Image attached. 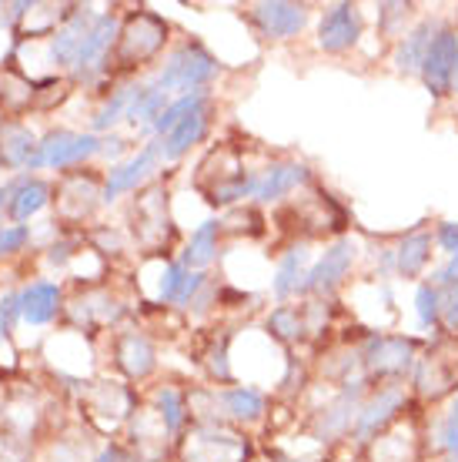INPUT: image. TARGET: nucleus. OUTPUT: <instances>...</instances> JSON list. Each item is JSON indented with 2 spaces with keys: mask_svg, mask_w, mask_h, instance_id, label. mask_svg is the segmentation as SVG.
<instances>
[{
  "mask_svg": "<svg viewBox=\"0 0 458 462\" xmlns=\"http://www.w3.org/2000/svg\"><path fill=\"white\" fill-rule=\"evenodd\" d=\"M188 275V268L181 262H171V265L160 268V282H158V301L160 305H174L178 291H181V282Z\"/></svg>",
  "mask_w": 458,
  "mask_h": 462,
  "instance_id": "c756f323",
  "label": "nucleus"
},
{
  "mask_svg": "<svg viewBox=\"0 0 458 462\" xmlns=\"http://www.w3.org/2000/svg\"><path fill=\"white\" fill-rule=\"evenodd\" d=\"M134 94H138V84H124V88H117V91L101 105V111L94 115V121H91L94 131H111L114 125L127 121L131 105H134Z\"/></svg>",
  "mask_w": 458,
  "mask_h": 462,
  "instance_id": "bb28decb",
  "label": "nucleus"
},
{
  "mask_svg": "<svg viewBox=\"0 0 458 462\" xmlns=\"http://www.w3.org/2000/svg\"><path fill=\"white\" fill-rule=\"evenodd\" d=\"M418 338L408 336H368L365 348H362V369H365V382H401L405 372L415 369L418 362Z\"/></svg>",
  "mask_w": 458,
  "mask_h": 462,
  "instance_id": "f03ea898",
  "label": "nucleus"
},
{
  "mask_svg": "<svg viewBox=\"0 0 458 462\" xmlns=\"http://www.w3.org/2000/svg\"><path fill=\"white\" fill-rule=\"evenodd\" d=\"M362 37V11L355 4H332L321 14L318 23V47L325 54H342L352 51Z\"/></svg>",
  "mask_w": 458,
  "mask_h": 462,
  "instance_id": "9b49d317",
  "label": "nucleus"
},
{
  "mask_svg": "<svg viewBox=\"0 0 458 462\" xmlns=\"http://www.w3.org/2000/svg\"><path fill=\"white\" fill-rule=\"evenodd\" d=\"M205 105H211V97H207L205 91H197V94H181V97H174L171 105L164 107V115L151 125V134L154 138H164V134H171L174 127L181 125L184 117L188 115H195L197 107H205Z\"/></svg>",
  "mask_w": 458,
  "mask_h": 462,
  "instance_id": "a878e982",
  "label": "nucleus"
},
{
  "mask_svg": "<svg viewBox=\"0 0 458 462\" xmlns=\"http://www.w3.org/2000/svg\"><path fill=\"white\" fill-rule=\"evenodd\" d=\"M37 144L41 138L31 134V127L23 125H4L0 127V164L4 168H14V171H21V168H31L37 154Z\"/></svg>",
  "mask_w": 458,
  "mask_h": 462,
  "instance_id": "412c9836",
  "label": "nucleus"
},
{
  "mask_svg": "<svg viewBox=\"0 0 458 462\" xmlns=\"http://www.w3.org/2000/svg\"><path fill=\"white\" fill-rule=\"evenodd\" d=\"M405 405H408V395H405V389H401V382L381 385L379 393L371 395V399H365L362 409H358L352 439H355L358 446H371L391 422H398L401 412H405Z\"/></svg>",
  "mask_w": 458,
  "mask_h": 462,
  "instance_id": "39448f33",
  "label": "nucleus"
},
{
  "mask_svg": "<svg viewBox=\"0 0 458 462\" xmlns=\"http://www.w3.org/2000/svg\"><path fill=\"white\" fill-rule=\"evenodd\" d=\"M11 191H14V185H0V211L7 208V201H11Z\"/></svg>",
  "mask_w": 458,
  "mask_h": 462,
  "instance_id": "4c0bfd02",
  "label": "nucleus"
},
{
  "mask_svg": "<svg viewBox=\"0 0 458 462\" xmlns=\"http://www.w3.org/2000/svg\"><path fill=\"white\" fill-rule=\"evenodd\" d=\"M104 141L94 131H50L47 138H41L37 154L27 171H41V168H74L84 164L87 158L101 154Z\"/></svg>",
  "mask_w": 458,
  "mask_h": 462,
  "instance_id": "20e7f679",
  "label": "nucleus"
},
{
  "mask_svg": "<svg viewBox=\"0 0 458 462\" xmlns=\"http://www.w3.org/2000/svg\"><path fill=\"white\" fill-rule=\"evenodd\" d=\"M215 74H218L215 54L197 41H184L181 47H174L168 54V60L160 64L158 78L151 84L164 94H197L205 91V84L215 81Z\"/></svg>",
  "mask_w": 458,
  "mask_h": 462,
  "instance_id": "f257e3e1",
  "label": "nucleus"
},
{
  "mask_svg": "<svg viewBox=\"0 0 458 462\" xmlns=\"http://www.w3.org/2000/svg\"><path fill=\"white\" fill-rule=\"evenodd\" d=\"M164 44H168V21L151 11H138L131 14L124 21V27H121L114 54L124 68H134V64L141 68V64L158 58L160 51H164Z\"/></svg>",
  "mask_w": 458,
  "mask_h": 462,
  "instance_id": "7ed1b4c3",
  "label": "nucleus"
},
{
  "mask_svg": "<svg viewBox=\"0 0 458 462\" xmlns=\"http://www.w3.org/2000/svg\"><path fill=\"white\" fill-rule=\"evenodd\" d=\"M221 405L231 419L238 422H254L261 419L264 412V395L254 389V385H234V389H224L221 393Z\"/></svg>",
  "mask_w": 458,
  "mask_h": 462,
  "instance_id": "393cba45",
  "label": "nucleus"
},
{
  "mask_svg": "<svg viewBox=\"0 0 458 462\" xmlns=\"http://www.w3.org/2000/svg\"><path fill=\"white\" fill-rule=\"evenodd\" d=\"M31 242V228L27 225H0V258L23 252V245Z\"/></svg>",
  "mask_w": 458,
  "mask_h": 462,
  "instance_id": "7c9ffc66",
  "label": "nucleus"
},
{
  "mask_svg": "<svg viewBox=\"0 0 458 462\" xmlns=\"http://www.w3.org/2000/svg\"><path fill=\"white\" fill-rule=\"evenodd\" d=\"M21 301V319L27 325H47L54 322L60 312V285L58 282H31L17 291Z\"/></svg>",
  "mask_w": 458,
  "mask_h": 462,
  "instance_id": "2eb2a0df",
  "label": "nucleus"
},
{
  "mask_svg": "<svg viewBox=\"0 0 458 462\" xmlns=\"http://www.w3.org/2000/svg\"><path fill=\"white\" fill-rule=\"evenodd\" d=\"M47 201H50V185H47L44 178L14 181L11 201H7V218H11L14 225H23V221L34 218L37 211H44Z\"/></svg>",
  "mask_w": 458,
  "mask_h": 462,
  "instance_id": "6ab92c4d",
  "label": "nucleus"
},
{
  "mask_svg": "<svg viewBox=\"0 0 458 462\" xmlns=\"http://www.w3.org/2000/svg\"><path fill=\"white\" fill-rule=\"evenodd\" d=\"M244 456H248V442L215 426L195 429L188 446H184L188 462H244Z\"/></svg>",
  "mask_w": 458,
  "mask_h": 462,
  "instance_id": "f8f14e48",
  "label": "nucleus"
},
{
  "mask_svg": "<svg viewBox=\"0 0 458 462\" xmlns=\"http://www.w3.org/2000/svg\"><path fill=\"white\" fill-rule=\"evenodd\" d=\"M308 332V319H305V305H278L275 312L268 315V336L285 342V346H295L301 342Z\"/></svg>",
  "mask_w": 458,
  "mask_h": 462,
  "instance_id": "b1692460",
  "label": "nucleus"
},
{
  "mask_svg": "<svg viewBox=\"0 0 458 462\" xmlns=\"http://www.w3.org/2000/svg\"><path fill=\"white\" fill-rule=\"evenodd\" d=\"M154 412L160 416V429L171 436L184 426V416H188V405H184V395L174 389V385H160L154 393Z\"/></svg>",
  "mask_w": 458,
  "mask_h": 462,
  "instance_id": "cd10ccee",
  "label": "nucleus"
},
{
  "mask_svg": "<svg viewBox=\"0 0 458 462\" xmlns=\"http://www.w3.org/2000/svg\"><path fill=\"white\" fill-rule=\"evenodd\" d=\"M252 23L254 31L268 41H288L298 37L308 27V7L305 4H288V0H271V4H254L252 7Z\"/></svg>",
  "mask_w": 458,
  "mask_h": 462,
  "instance_id": "1a4fd4ad",
  "label": "nucleus"
},
{
  "mask_svg": "<svg viewBox=\"0 0 458 462\" xmlns=\"http://www.w3.org/2000/svg\"><path fill=\"white\" fill-rule=\"evenodd\" d=\"M432 262V231L415 228L395 248V275L401 278H418Z\"/></svg>",
  "mask_w": 458,
  "mask_h": 462,
  "instance_id": "aec40b11",
  "label": "nucleus"
},
{
  "mask_svg": "<svg viewBox=\"0 0 458 462\" xmlns=\"http://www.w3.org/2000/svg\"><path fill=\"white\" fill-rule=\"evenodd\" d=\"M415 319L422 328L442 322V289H435L432 282L418 285V291H415Z\"/></svg>",
  "mask_w": 458,
  "mask_h": 462,
  "instance_id": "c85d7f7f",
  "label": "nucleus"
},
{
  "mask_svg": "<svg viewBox=\"0 0 458 462\" xmlns=\"http://www.w3.org/2000/svg\"><path fill=\"white\" fill-rule=\"evenodd\" d=\"M355 258H358V245L352 238H338L334 245H328L325 254L308 268V278H305L298 295H332L344 278H348Z\"/></svg>",
  "mask_w": 458,
  "mask_h": 462,
  "instance_id": "0eeeda50",
  "label": "nucleus"
},
{
  "mask_svg": "<svg viewBox=\"0 0 458 462\" xmlns=\"http://www.w3.org/2000/svg\"><path fill=\"white\" fill-rule=\"evenodd\" d=\"M207 125H211V105L197 107L195 115L184 117L171 134L158 138L160 141V158H164V162H178V158H184V154H188V151L195 148L197 141L207 134Z\"/></svg>",
  "mask_w": 458,
  "mask_h": 462,
  "instance_id": "dca6fc26",
  "label": "nucleus"
},
{
  "mask_svg": "<svg viewBox=\"0 0 458 462\" xmlns=\"http://www.w3.org/2000/svg\"><path fill=\"white\" fill-rule=\"evenodd\" d=\"M114 41H117V17L114 14H97L87 37H84V44H80V51H78L74 78H84V74H91V70L101 68V60L107 58V51L114 47Z\"/></svg>",
  "mask_w": 458,
  "mask_h": 462,
  "instance_id": "ddd939ff",
  "label": "nucleus"
},
{
  "mask_svg": "<svg viewBox=\"0 0 458 462\" xmlns=\"http://www.w3.org/2000/svg\"><path fill=\"white\" fill-rule=\"evenodd\" d=\"M455 60H458V31L455 27H448V23H442L438 34L432 37V47H428L422 74H418V78L425 81V91L432 94V97H445V94L452 91V70H455Z\"/></svg>",
  "mask_w": 458,
  "mask_h": 462,
  "instance_id": "6e6552de",
  "label": "nucleus"
},
{
  "mask_svg": "<svg viewBox=\"0 0 458 462\" xmlns=\"http://www.w3.org/2000/svg\"><path fill=\"white\" fill-rule=\"evenodd\" d=\"M308 248L305 245H295L291 252H285V258L278 262V272H275V282H271V291H275L278 301L291 299V295H298L301 285H305V278H308Z\"/></svg>",
  "mask_w": 458,
  "mask_h": 462,
  "instance_id": "5701e85b",
  "label": "nucleus"
},
{
  "mask_svg": "<svg viewBox=\"0 0 458 462\" xmlns=\"http://www.w3.org/2000/svg\"><path fill=\"white\" fill-rule=\"evenodd\" d=\"M121 459H124V456H121L117 446H104V449L94 456V462H121Z\"/></svg>",
  "mask_w": 458,
  "mask_h": 462,
  "instance_id": "e433bc0d",
  "label": "nucleus"
},
{
  "mask_svg": "<svg viewBox=\"0 0 458 462\" xmlns=\"http://www.w3.org/2000/svg\"><path fill=\"white\" fill-rule=\"evenodd\" d=\"M442 328L458 336V285L442 291Z\"/></svg>",
  "mask_w": 458,
  "mask_h": 462,
  "instance_id": "2f4dec72",
  "label": "nucleus"
},
{
  "mask_svg": "<svg viewBox=\"0 0 458 462\" xmlns=\"http://www.w3.org/2000/svg\"><path fill=\"white\" fill-rule=\"evenodd\" d=\"M435 245L445 254H458V221H442V225H438Z\"/></svg>",
  "mask_w": 458,
  "mask_h": 462,
  "instance_id": "72a5a7b5",
  "label": "nucleus"
},
{
  "mask_svg": "<svg viewBox=\"0 0 458 462\" xmlns=\"http://www.w3.org/2000/svg\"><path fill=\"white\" fill-rule=\"evenodd\" d=\"M17 319H21V301H17V295L0 299V338L11 336V328H14Z\"/></svg>",
  "mask_w": 458,
  "mask_h": 462,
  "instance_id": "473e14b6",
  "label": "nucleus"
},
{
  "mask_svg": "<svg viewBox=\"0 0 458 462\" xmlns=\"http://www.w3.org/2000/svg\"><path fill=\"white\" fill-rule=\"evenodd\" d=\"M311 174L305 164L298 162H275L268 164L261 174H258V181H254V198L261 201V205H271V201H281L285 195H291L295 188H301L308 181Z\"/></svg>",
  "mask_w": 458,
  "mask_h": 462,
  "instance_id": "4468645a",
  "label": "nucleus"
},
{
  "mask_svg": "<svg viewBox=\"0 0 458 462\" xmlns=\"http://www.w3.org/2000/svg\"><path fill=\"white\" fill-rule=\"evenodd\" d=\"M160 162H164V158H160V141L154 138V141H148L138 154H131L127 162H121V164H114V168H111L107 181H104L101 198L111 205V201H114V198H121L124 191H134L141 181H148L151 174L158 171Z\"/></svg>",
  "mask_w": 458,
  "mask_h": 462,
  "instance_id": "9d476101",
  "label": "nucleus"
},
{
  "mask_svg": "<svg viewBox=\"0 0 458 462\" xmlns=\"http://www.w3.org/2000/svg\"><path fill=\"white\" fill-rule=\"evenodd\" d=\"M438 21H422L415 23L408 34H401L398 47H395V70L398 74H422V64H425V54H428V47H432V37L438 34Z\"/></svg>",
  "mask_w": 458,
  "mask_h": 462,
  "instance_id": "f3484780",
  "label": "nucleus"
},
{
  "mask_svg": "<svg viewBox=\"0 0 458 462\" xmlns=\"http://www.w3.org/2000/svg\"><path fill=\"white\" fill-rule=\"evenodd\" d=\"M218 235H221L218 218L201 221V225L191 231V238H188V248H184V254H181V265L188 268V272H205V268L215 262V254H218Z\"/></svg>",
  "mask_w": 458,
  "mask_h": 462,
  "instance_id": "4be33fe9",
  "label": "nucleus"
},
{
  "mask_svg": "<svg viewBox=\"0 0 458 462\" xmlns=\"http://www.w3.org/2000/svg\"><path fill=\"white\" fill-rule=\"evenodd\" d=\"M121 151H124V141H121V138H104V144H101L104 158H117Z\"/></svg>",
  "mask_w": 458,
  "mask_h": 462,
  "instance_id": "c9c22d12",
  "label": "nucleus"
},
{
  "mask_svg": "<svg viewBox=\"0 0 458 462\" xmlns=\"http://www.w3.org/2000/svg\"><path fill=\"white\" fill-rule=\"evenodd\" d=\"M432 285L435 289H455L458 285V254H448V262L442 268H438L435 275H432Z\"/></svg>",
  "mask_w": 458,
  "mask_h": 462,
  "instance_id": "f704fd0d",
  "label": "nucleus"
},
{
  "mask_svg": "<svg viewBox=\"0 0 458 462\" xmlns=\"http://www.w3.org/2000/svg\"><path fill=\"white\" fill-rule=\"evenodd\" d=\"M448 94H455V97H458V60H455V70H452V91H448Z\"/></svg>",
  "mask_w": 458,
  "mask_h": 462,
  "instance_id": "58836bf2",
  "label": "nucleus"
},
{
  "mask_svg": "<svg viewBox=\"0 0 458 462\" xmlns=\"http://www.w3.org/2000/svg\"><path fill=\"white\" fill-rule=\"evenodd\" d=\"M114 358L117 365L124 369L127 379H148L151 372H154V365H158L154 346L144 336H138V332H124V336L117 338Z\"/></svg>",
  "mask_w": 458,
  "mask_h": 462,
  "instance_id": "a211bd4d",
  "label": "nucleus"
},
{
  "mask_svg": "<svg viewBox=\"0 0 458 462\" xmlns=\"http://www.w3.org/2000/svg\"><path fill=\"white\" fill-rule=\"evenodd\" d=\"M412 385L415 393L428 399V402H438L445 399L448 393L458 389V356L448 352V346H435L428 356H422L412 369Z\"/></svg>",
  "mask_w": 458,
  "mask_h": 462,
  "instance_id": "423d86ee",
  "label": "nucleus"
}]
</instances>
